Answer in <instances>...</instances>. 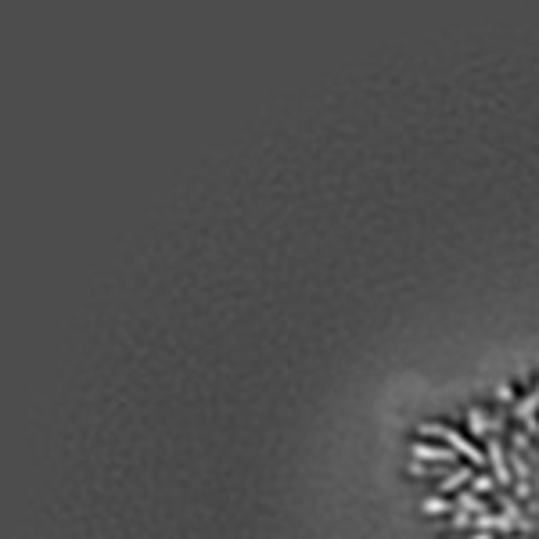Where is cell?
<instances>
[{
  "label": "cell",
  "mask_w": 539,
  "mask_h": 539,
  "mask_svg": "<svg viewBox=\"0 0 539 539\" xmlns=\"http://www.w3.org/2000/svg\"><path fill=\"white\" fill-rule=\"evenodd\" d=\"M424 435H435V439H442V442H446L453 453H461V457H464V461H467L474 471H482V467L489 464V461H486V453H482L479 446H474V442H467L461 431H453L449 424H439V421H424V424H421V439H424Z\"/></svg>",
  "instance_id": "obj_1"
},
{
  "label": "cell",
  "mask_w": 539,
  "mask_h": 539,
  "mask_svg": "<svg viewBox=\"0 0 539 539\" xmlns=\"http://www.w3.org/2000/svg\"><path fill=\"white\" fill-rule=\"evenodd\" d=\"M486 461H489V467H492V479H496V486H511L514 479H511V461H507V449H504V442H500V435H489L486 439Z\"/></svg>",
  "instance_id": "obj_2"
},
{
  "label": "cell",
  "mask_w": 539,
  "mask_h": 539,
  "mask_svg": "<svg viewBox=\"0 0 539 539\" xmlns=\"http://www.w3.org/2000/svg\"><path fill=\"white\" fill-rule=\"evenodd\" d=\"M467 431L474 439H489V435H500L504 431V417H489L482 406H471L467 410Z\"/></svg>",
  "instance_id": "obj_3"
},
{
  "label": "cell",
  "mask_w": 539,
  "mask_h": 539,
  "mask_svg": "<svg viewBox=\"0 0 539 539\" xmlns=\"http://www.w3.org/2000/svg\"><path fill=\"white\" fill-rule=\"evenodd\" d=\"M514 417L525 424L529 435H536V439H539V385L529 392L522 403H514Z\"/></svg>",
  "instance_id": "obj_4"
},
{
  "label": "cell",
  "mask_w": 539,
  "mask_h": 539,
  "mask_svg": "<svg viewBox=\"0 0 539 539\" xmlns=\"http://www.w3.org/2000/svg\"><path fill=\"white\" fill-rule=\"evenodd\" d=\"M410 453H413V461H424V464H457V453H453L446 442L442 446H431V442L417 439V442L410 446Z\"/></svg>",
  "instance_id": "obj_5"
},
{
  "label": "cell",
  "mask_w": 539,
  "mask_h": 539,
  "mask_svg": "<svg viewBox=\"0 0 539 539\" xmlns=\"http://www.w3.org/2000/svg\"><path fill=\"white\" fill-rule=\"evenodd\" d=\"M474 479V467L471 464H464V467H453L446 479L439 482V496H446V492H464V486Z\"/></svg>",
  "instance_id": "obj_6"
},
{
  "label": "cell",
  "mask_w": 539,
  "mask_h": 539,
  "mask_svg": "<svg viewBox=\"0 0 539 539\" xmlns=\"http://www.w3.org/2000/svg\"><path fill=\"white\" fill-rule=\"evenodd\" d=\"M453 507L457 511H464V514H486L489 511V504H486V496H479V492H471V489H464V492H457V500H453Z\"/></svg>",
  "instance_id": "obj_7"
},
{
  "label": "cell",
  "mask_w": 539,
  "mask_h": 539,
  "mask_svg": "<svg viewBox=\"0 0 539 539\" xmlns=\"http://www.w3.org/2000/svg\"><path fill=\"white\" fill-rule=\"evenodd\" d=\"M507 461H511V471H514V482H529V461H525V453L511 449Z\"/></svg>",
  "instance_id": "obj_8"
},
{
  "label": "cell",
  "mask_w": 539,
  "mask_h": 539,
  "mask_svg": "<svg viewBox=\"0 0 539 539\" xmlns=\"http://www.w3.org/2000/svg\"><path fill=\"white\" fill-rule=\"evenodd\" d=\"M496 489V479L486 471H474V479H471V492H479V496H489Z\"/></svg>",
  "instance_id": "obj_9"
},
{
  "label": "cell",
  "mask_w": 539,
  "mask_h": 539,
  "mask_svg": "<svg viewBox=\"0 0 539 539\" xmlns=\"http://www.w3.org/2000/svg\"><path fill=\"white\" fill-rule=\"evenodd\" d=\"M421 511L424 514H446V511H453V500H446V496H428V500H421Z\"/></svg>",
  "instance_id": "obj_10"
},
{
  "label": "cell",
  "mask_w": 539,
  "mask_h": 539,
  "mask_svg": "<svg viewBox=\"0 0 539 539\" xmlns=\"http://www.w3.org/2000/svg\"><path fill=\"white\" fill-rule=\"evenodd\" d=\"M471 522H474L471 514H464V511L453 507V529H471Z\"/></svg>",
  "instance_id": "obj_11"
},
{
  "label": "cell",
  "mask_w": 539,
  "mask_h": 539,
  "mask_svg": "<svg viewBox=\"0 0 539 539\" xmlns=\"http://www.w3.org/2000/svg\"><path fill=\"white\" fill-rule=\"evenodd\" d=\"M496 399H500V403H514V388L511 385H500V388H496Z\"/></svg>",
  "instance_id": "obj_12"
},
{
  "label": "cell",
  "mask_w": 539,
  "mask_h": 539,
  "mask_svg": "<svg viewBox=\"0 0 539 539\" xmlns=\"http://www.w3.org/2000/svg\"><path fill=\"white\" fill-rule=\"evenodd\" d=\"M529 492H532V486H529V482H514V500H525Z\"/></svg>",
  "instance_id": "obj_13"
},
{
  "label": "cell",
  "mask_w": 539,
  "mask_h": 539,
  "mask_svg": "<svg viewBox=\"0 0 539 539\" xmlns=\"http://www.w3.org/2000/svg\"><path fill=\"white\" fill-rule=\"evenodd\" d=\"M471 539H496V532H474Z\"/></svg>",
  "instance_id": "obj_14"
}]
</instances>
